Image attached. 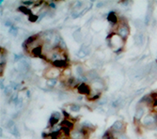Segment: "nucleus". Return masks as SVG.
Here are the masks:
<instances>
[{
  "label": "nucleus",
  "mask_w": 157,
  "mask_h": 139,
  "mask_svg": "<svg viewBox=\"0 0 157 139\" xmlns=\"http://www.w3.org/2000/svg\"><path fill=\"white\" fill-rule=\"evenodd\" d=\"M124 128H125L124 122L122 120H117L113 123V125L111 126L110 132H112L113 133H122Z\"/></svg>",
  "instance_id": "nucleus-6"
},
{
  "label": "nucleus",
  "mask_w": 157,
  "mask_h": 139,
  "mask_svg": "<svg viewBox=\"0 0 157 139\" xmlns=\"http://www.w3.org/2000/svg\"><path fill=\"white\" fill-rule=\"evenodd\" d=\"M108 39H109L108 41V44L115 51V53H119L122 50L125 41L120 36H119L117 33H112L108 37Z\"/></svg>",
  "instance_id": "nucleus-1"
},
{
  "label": "nucleus",
  "mask_w": 157,
  "mask_h": 139,
  "mask_svg": "<svg viewBox=\"0 0 157 139\" xmlns=\"http://www.w3.org/2000/svg\"><path fill=\"white\" fill-rule=\"evenodd\" d=\"M104 85L103 81L101 80V79H99V78L95 79V80H93L91 82V87L94 90L97 91V92H100V91L104 89Z\"/></svg>",
  "instance_id": "nucleus-12"
},
{
  "label": "nucleus",
  "mask_w": 157,
  "mask_h": 139,
  "mask_svg": "<svg viewBox=\"0 0 157 139\" xmlns=\"http://www.w3.org/2000/svg\"><path fill=\"white\" fill-rule=\"evenodd\" d=\"M61 127H66V128H69L72 130V128L74 127V122L70 120L69 118H65V120H63L61 122Z\"/></svg>",
  "instance_id": "nucleus-18"
},
{
  "label": "nucleus",
  "mask_w": 157,
  "mask_h": 139,
  "mask_svg": "<svg viewBox=\"0 0 157 139\" xmlns=\"http://www.w3.org/2000/svg\"><path fill=\"white\" fill-rule=\"evenodd\" d=\"M113 134H114L115 139H128L127 136H126L123 133H113Z\"/></svg>",
  "instance_id": "nucleus-31"
},
{
  "label": "nucleus",
  "mask_w": 157,
  "mask_h": 139,
  "mask_svg": "<svg viewBox=\"0 0 157 139\" xmlns=\"http://www.w3.org/2000/svg\"><path fill=\"white\" fill-rule=\"evenodd\" d=\"M88 54H90V48H88V47H85V46H83L81 48V50H80V52H79V55L81 57H85V55H87Z\"/></svg>",
  "instance_id": "nucleus-24"
},
{
  "label": "nucleus",
  "mask_w": 157,
  "mask_h": 139,
  "mask_svg": "<svg viewBox=\"0 0 157 139\" xmlns=\"http://www.w3.org/2000/svg\"><path fill=\"white\" fill-rule=\"evenodd\" d=\"M29 68H30V63L26 59H22V60L18 61L17 65H16V69L20 73H26V71L29 70Z\"/></svg>",
  "instance_id": "nucleus-7"
},
{
  "label": "nucleus",
  "mask_w": 157,
  "mask_h": 139,
  "mask_svg": "<svg viewBox=\"0 0 157 139\" xmlns=\"http://www.w3.org/2000/svg\"><path fill=\"white\" fill-rule=\"evenodd\" d=\"M107 21L109 22V24L112 26L118 25L119 18H118V15L116 14L115 11L112 10V11H110L109 13H108V15H107Z\"/></svg>",
  "instance_id": "nucleus-11"
},
{
  "label": "nucleus",
  "mask_w": 157,
  "mask_h": 139,
  "mask_svg": "<svg viewBox=\"0 0 157 139\" xmlns=\"http://www.w3.org/2000/svg\"><path fill=\"white\" fill-rule=\"evenodd\" d=\"M67 86H79L78 85V80H76L74 77H69L67 79Z\"/></svg>",
  "instance_id": "nucleus-19"
},
{
  "label": "nucleus",
  "mask_w": 157,
  "mask_h": 139,
  "mask_svg": "<svg viewBox=\"0 0 157 139\" xmlns=\"http://www.w3.org/2000/svg\"><path fill=\"white\" fill-rule=\"evenodd\" d=\"M145 114V110L143 107H138L135 111V121H140L143 118V116Z\"/></svg>",
  "instance_id": "nucleus-16"
},
{
  "label": "nucleus",
  "mask_w": 157,
  "mask_h": 139,
  "mask_svg": "<svg viewBox=\"0 0 157 139\" xmlns=\"http://www.w3.org/2000/svg\"><path fill=\"white\" fill-rule=\"evenodd\" d=\"M86 76L88 79H91V80L93 81V80H95V79L98 78V73H96L95 71H88V73H86Z\"/></svg>",
  "instance_id": "nucleus-20"
},
{
  "label": "nucleus",
  "mask_w": 157,
  "mask_h": 139,
  "mask_svg": "<svg viewBox=\"0 0 157 139\" xmlns=\"http://www.w3.org/2000/svg\"><path fill=\"white\" fill-rule=\"evenodd\" d=\"M135 26L136 28H138V29H142L144 28V26H145V23L142 21V20H135Z\"/></svg>",
  "instance_id": "nucleus-26"
},
{
  "label": "nucleus",
  "mask_w": 157,
  "mask_h": 139,
  "mask_svg": "<svg viewBox=\"0 0 157 139\" xmlns=\"http://www.w3.org/2000/svg\"><path fill=\"white\" fill-rule=\"evenodd\" d=\"M74 39H75L76 41L79 42V41H81L82 39H83V36H82V33H81V31H80L79 29L78 30H76L75 32L74 33Z\"/></svg>",
  "instance_id": "nucleus-21"
},
{
  "label": "nucleus",
  "mask_w": 157,
  "mask_h": 139,
  "mask_svg": "<svg viewBox=\"0 0 157 139\" xmlns=\"http://www.w3.org/2000/svg\"><path fill=\"white\" fill-rule=\"evenodd\" d=\"M70 109L72 112H79L80 111V106L78 104H72L70 105Z\"/></svg>",
  "instance_id": "nucleus-29"
},
{
  "label": "nucleus",
  "mask_w": 157,
  "mask_h": 139,
  "mask_svg": "<svg viewBox=\"0 0 157 139\" xmlns=\"http://www.w3.org/2000/svg\"><path fill=\"white\" fill-rule=\"evenodd\" d=\"M116 33L119 36H120V37L125 41L128 38L129 34H130V29H129V26L127 24H119V25L117 26Z\"/></svg>",
  "instance_id": "nucleus-2"
},
{
  "label": "nucleus",
  "mask_w": 157,
  "mask_h": 139,
  "mask_svg": "<svg viewBox=\"0 0 157 139\" xmlns=\"http://www.w3.org/2000/svg\"><path fill=\"white\" fill-rule=\"evenodd\" d=\"M78 92L81 93V94H85V95H90L91 93V89H90V86H88L86 83H81V84H79L78 87Z\"/></svg>",
  "instance_id": "nucleus-9"
},
{
  "label": "nucleus",
  "mask_w": 157,
  "mask_h": 139,
  "mask_svg": "<svg viewBox=\"0 0 157 139\" xmlns=\"http://www.w3.org/2000/svg\"><path fill=\"white\" fill-rule=\"evenodd\" d=\"M83 6V2H77V4L75 5V9H77V8H80Z\"/></svg>",
  "instance_id": "nucleus-36"
},
{
  "label": "nucleus",
  "mask_w": 157,
  "mask_h": 139,
  "mask_svg": "<svg viewBox=\"0 0 157 139\" xmlns=\"http://www.w3.org/2000/svg\"><path fill=\"white\" fill-rule=\"evenodd\" d=\"M103 139H115V137H114L113 133L110 132V131H108V132H106V133L104 134Z\"/></svg>",
  "instance_id": "nucleus-28"
},
{
  "label": "nucleus",
  "mask_w": 157,
  "mask_h": 139,
  "mask_svg": "<svg viewBox=\"0 0 157 139\" xmlns=\"http://www.w3.org/2000/svg\"><path fill=\"white\" fill-rule=\"evenodd\" d=\"M101 6H102V7L104 6V3H103V2H99V3L97 4V7H98V8H100Z\"/></svg>",
  "instance_id": "nucleus-39"
},
{
  "label": "nucleus",
  "mask_w": 157,
  "mask_h": 139,
  "mask_svg": "<svg viewBox=\"0 0 157 139\" xmlns=\"http://www.w3.org/2000/svg\"><path fill=\"white\" fill-rule=\"evenodd\" d=\"M152 10H154V7H152V2H150L148 6V10L146 13V19H145V25H149L150 21L152 17Z\"/></svg>",
  "instance_id": "nucleus-14"
},
{
  "label": "nucleus",
  "mask_w": 157,
  "mask_h": 139,
  "mask_svg": "<svg viewBox=\"0 0 157 139\" xmlns=\"http://www.w3.org/2000/svg\"><path fill=\"white\" fill-rule=\"evenodd\" d=\"M13 86L10 85V86H5V89H4V92H5L6 95H10V94H13V93H11V92H13Z\"/></svg>",
  "instance_id": "nucleus-30"
},
{
  "label": "nucleus",
  "mask_w": 157,
  "mask_h": 139,
  "mask_svg": "<svg viewBox=\"0 0 157 139\" xmlns=\"http://www.w3.org/2000/svg\"><path fill=\"white\" fill-rule=\"evenodd\" d=\"M157 123V117L155 115L149 114L147 116H145L142 120V124L147 127V128H152Z\"/></svg>",
  "instance_id": "nucleus-4"
},
{
  "label": "nucleus",
  "mask_w": 157,
  "mask_h": 139,
  "mask_svg": "<svg viewBox=\"0 0 157 139\" xmlns=\"http://www.w3.org/2000/svg\"><path fill=\"white\" fill-rule=\"evenodd\" d=\"M10 33L13 35V36H16L18 33V29H17V27L13 26H10Z\"/></svg>",
  "instance_id": "nucleus-32"
},
{
  "label": "nucleus",
  "mask_w": 157,
  "mask_h": 139,
  "mask_svg": "<svg viewBox=\"0 0 157 139\" xmlns=\"http://www.w3.org/2000/svg\"><path fill=\"white\" fill-rule=\"evenodd\" d=\"M61 118V115H60L59 112H54L51 115V117L49 118V124L51 127H54L56 125H58V123Z\"/></svg>",
  "instance_id": "nucleus-8"
},
{
  "label": "nucleus",
  "mask_w": 157,
  "mask_h": 139,
  "mask_svg": "<svg viewBox=\"0 0 157 139\" xmlns=\"http://www.w3.org/2000/svg\"><path fill=\"white\" fill-rule=\"evenodd\" d=\"M52 65L58 69H64L68 66V60L67 59H61V60H58L52 63Z\"/></svg>",
  "instance_id": "nucleus-15"
},
{
  "label": "nucleus",
  "mask_w": 157,
  "mask_h": 139,
  "mask_svg": "<svg viewBox=\"0 0 157 139\" xmlns=\"http://www.w3.org/2000/svg\"><path fill=\"white\" fill-rule=\"evenodd\" d=\"M88 130L80 129V130H72L70 138L71 139H87L88 137Z\"/></svg>",
  "instance_id": "nucleus-5"
},
{
  "label": "nucleus",
  "mask_w": 157,
  "mask_h": 139,
  "mask_svg": "<svg viewBox=\"0 0 157 139\" xmlns=\"http://www.w3.org/2000/svg\"><path fill=\"white\" fill-rule=\"evenodd\" d=\"M60 75H61V71H59V69L56 68V67L52 66L50 68H48L45 73H44V76L48 79H58Z\"/></svg>",
  "instance_id": "nucleus-3"
},
{
  "label": "nucleus",
  "mask_w": 157,
  "mask_h": 139,
  "mask_svg": "<svg viewBox=\"0 0 157 139\" xmlns=\"http://www.w3.org/2000/svg\"><path fill=\"white\" fill-rule=\"evenodd\" d=\"M145 41H146V37L143 32H138L135 36V42L138 46H142L144 44Z\"/></svg>",
  "instance_id": "nucleus-13"
},
{
  "label": "nucleus",
  "mask_w": 157,
  "mask_h": 139,
  "mask_svg": "<svg viewBox=\"0 0 157 139\" xmlns=\"http://www.w3.org/2000/svg\"><path fill=\"white\" fill-rule=\"evenodd\" d=\"M82 128L83 129H85V130H88V131H90L94 128L93 125L91 124L90 122H88V121H84L82 123Z\"/></svg>",
  "instance_id": "nucleus-25"
},
{
  "label": "nucleus",
  "mask_w": 157,
  "mask_h": 139,
  "mask_svg": "<svg viewBox=\"0 0 157 139\" xmlns=\"http://www.w3.org/2000/svg\"><path fill=\"white\" fill-rule=\"evenodd\" d=\"M29 54H30L31 55H33V57H42V55H43V54H42V46L38 47V48L32 50Z\"/></svg>",
  "instance_id": "nucleus-17"
},
{
  "label": "nucleus",
  "mask_w": 157,
  "mask_h": 139,
  "mask_svg": "<svg viewBox=\"0 0 157 139\" xmlns=\"http://www.w3.org/2000/svg\"><path fill=\"white\" fill-rule=\"evenodd\" d=\"M5 25H6L7 26H10H10H13V25H11V22H10V21H6V22H5Z\"/></svg>",
  "instance_id": "nucleus-37"
},
{
  "label": "nucleus",
  "mask_w": 157,
  "mask_h": 139,
  "mask_svg": "<svg viewBox=\"0 0 157 139\" xmlns=\"http://www.w3.org/2000/svg\"><path fill=\"white\" fill-rule=\"evenodd\" d=\"M46 84H47L48 86L54 87L56 85L58 84V79H48L47 82H46Z\"/></svg>",
  "instance_id": "nucleus-27"
},
{
  "label": "nucleus",
  "mask_w": 157,
  "mask_h": 139,
  "mask_svg": "<svg viewBox=\"0 0 157 139\" xmlns=\"http://www.w3.org/2000/svg\"><path fill=\"white\" fill-rule=\"evenodd\" d=\"M15 106L17 107V108H20V107L22 106V104H23V100H22V98H20V99H18L17 101H16L15 102Z\"/></svg>",
  "instance_id": "nucleus-34"
},
{
  "label": "nucleus",
  "mask_w": 157,
  "mask_h": 139,
  "mask_svg": "<svg viewBox=\"0 0 157 139\" xmlns=\"http://www.w3.org/2000/svg\"><path fill=\"white\" fill-rule=\"evenodd\" d=\"M100 96H101V93H100V92H96V93L91 92V93L88 96V99L90 101H95V100H98V99L100 98Z\"/></svg>",
  "instance_id": "nucleus-22"
},
{
  "label": "nucleus",
  "mask_w": 157,
  "mask_h": 139,
  "mask_svg": "<svg viewBox=\"0 0 157 139\" xmlns=\"http://www.w3.org/2000/svg\"><path fill=\"white\" fill-rule=\"evenodd\" d=\"M49 6H50L51 8H53V9H55V8L57 7V6H56V4H55L54 2H49Z\"/></svg>",
  "instance_id": "nucleus-38"
},
{
  "label": "nucleus",
  "mask_w": 157,
  "mask_h": 139,
  "mask_svg": "<svg viewBox=\"0 0 157 139\" xmlns=\"http://www.w3.org/2000/svg\"><path fill=\"white\" fill-rule=\"evenodd\" d=\"M22 4H23V6H30V5H35V2L34 1H22Z\"/></svg>",
  "instance_id": "nucleus-35"
},
{
  "label": "nucleus",
  "mask_w": 157,
  "mask_h": 139,
  "mask_svg": "<svg viewBox=\"0 0 157 139\" xmlns=\"http://www.w3.org/2000/svg\"><path fill=\"white\" fill-rule=\"evenodd\" d=\"M64 139H67V138H64Z\"/></svg>",
  "instance_id": "nucleus-40"
},
{
  "label": "nucleus",
  "mask_w": 157,
  "mask_h": 139,
  "mask_svg": "<svg viewBox=\"0 0 157 139\" xmlns=\"http://www.w3.org/2000/svg\"><path fill=\"white\" fill-rule=\"evenodd\" d=\"M7 127H8V128H9L10 133L11 134H13V136H15V137H18V136H19V131H18V128H17V126L15 125V123H14L13 120H10L9 122H8Z\"/></svg>",
  "instance_id": "nucleus-10"
},
{
  "label": "nucleus",
  "mask_w": 157,
  "mask_h": 139,
  "mask_svg": "<svg viewBox=\"0 0 157 139\" xmlns=\"http://www.w3.org/2000/svg\"><path fill=\"white\" fill-rule=\"evenodd\" d=\"M28 20H29L30 22H36V21L38 20V15L31 13L29 16H28Z\"/></svg>",
  "instance_id": "nucleus-33"
},
{
  "label": "nucleus",
  "mask_w": 157,
  "mask_h": 139,
  "mask_svg": "<svg viewBox=\"0 0 157 139\" xmlns=\"http://www.w3.org/2000/svg\"><path fill=\"white\" fill-rule=\"evenodd\" d=\"M18 10H19V11H21V12H23L24 14H27V15H28V16L32 13V12H31V10H30L27 7H26V6H21V7H19V8H18Z\"/></svg>",
  "instance_id": "nucleus-23"
}]
</instances>
